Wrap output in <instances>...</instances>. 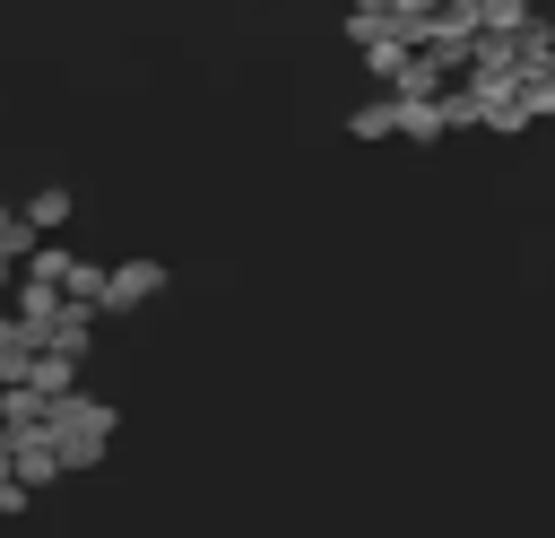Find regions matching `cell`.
<instances>
[{
    "mask_svg": "<svg viewBox=\"0 0 555 538\" xmlns=\"http://www.w3.org/2000/svg\"><path fill=\"white\" fill-rule=\"evenodd\" d=\"M61 217H69V191H35V200L17 208V226H26V234H35V226H61Z\"/></svg>",
    "mask_w": 555,
    "mask_h": 538,
    "instance_id": "6da1fadb",
    "label": "cell"
}]
</instances>
